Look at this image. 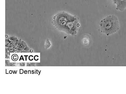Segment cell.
<instances>
[{
  "label": "cell",
  "instance_id": "3957f363",
  "mask_svg": "<svg viewBox=\"0 0 126 94\" xmlns=\"http://www.w3.org/2000/svg\"><path fill=\"white\" fill-rule=\"evenodd\" d=\"M78 22L79 19L78 18L73 21H71L68 23L67 24L64 32L70 35H75L77 33L78 27L79 26Z\"/></svg>",
  "mask_w": 126,
  "mask_h": 94
},
{
  "label": "cell",
  "instance_id": "6da1fadb",
  "mask_svg": "<svg viewBox=\"0 0 126 94\" xmlns=\"http://www.w3.org/2000/svg\"><path fill=\"white\" fill-rule=\"evenodd\" d=\"M100 27L102 32L109 36L118 31L120 26L117 17L115 15H110L101 21Z\"/></svg>",
  "mask_w": 126,
  "mask_h": 94
},
{
  "label": "cell",
  "instance_id": "8992f818",
  "mask_svg": "<svg viewBox=\"0 0 126 94\" xmlns=\"http://www.w3.org/2000/svg\"><path fill=\"white\" fill-rule=\"evenodd\" d=\"M112 0L113 1V3L115 4H116L117 3V2H118V1H119V0Z\"/></svg>",
  "mask_w": 126,
  "mask_h": 94
},
{
  "label": "cell",
  "instance_id": "5b68a950",
  "mask_svg": "<svg viewBox=\"0 0 126 94\" xmlns=\"http://www.w3.org/2000/svg\"><path fill=\"white\" fill-rule=\"evenodd\" d=\"M83 41H84V44L85 45H88L90 44V38L88 36H85L83 38Z\"/></svg>",
  "mask_w": 126,
  "mask_h": 94
},
{
  "label": "cell",
  "instance_id": "7a4b0ae2",
  "mask_svg": "<svg viewBox=\"0 0 126 94\" xmlns=\"http://www.w3.org/2000/svg\"><path fill=\"white\" fill-rule=\"evenodd\" d=\"M78 18L76 16H72L66 12H62L52 17V23L57 29L64 32L68 23Z\"/></svg>",
  "mask_w": 126,
  "mask_h": 94
},
{
  "label": "cell",
  "instance_id": "277c9868",
  "mask_svg": "<svg viewBox=\"0 0 126 94\" xmlns=\"http://www.w3.org/2000/svg\"><path fill=\"white\" fill-rule=\"evenodd\" d=\"M116 5V9L121 12L123 11L126 8V0H119Z\"/></svg>",
  "mask_w": 126,
  "mask_h": 94
}]
</instances>
